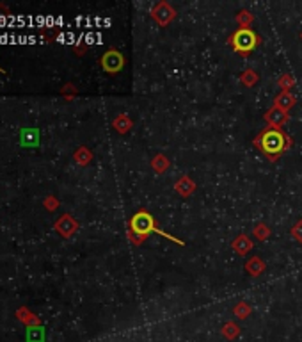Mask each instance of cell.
<instances>
[{
	"label": "cell",
	"instance_id": "obj_1",
	"mask_svg": "<svg viewBox=\"0 0 302 342\" xmlns=\"http://www.w3.org/2000/svg\"><path fill=\"white\" fill-rule=\"evenodd\" d=\"M132 228H134V232H137L139 235H148L149 232H158V233H162L164 237H167V239H172L171 235H167L165 232H162V230L157 228L153 218H151L148 212H137V214L134 216V219H132ZM172 241L178 243V244H182L178 239H172Z\"/></svg>",
	"mask_w": 302,
	"mask_h": 342
},
{
	"label": "cell",
	"instance_id": "obj_2",
	"mask_svg": "<svg viewBox=\"0 0 302 342\" xmlns=\"http://www.w3.org/2000/svg\"><path fill=\"white\" fill-rule=\"evenodd\" d=\"M260 143H261L263 152L268 153V155H278V153H281L283 148H285V138H283V134L278 130L265 132Z\"/></svg>",
	"mask_w": 302,
	"mask_h": 342
},
{
	"label": "cell",
	"instance_id": "obj_3",
	"mask_svg": "<svg viewBox=\"0 0 302 342\" xmlns=\"http://www.w3.org/2000/svg\"><path fill=\"white\" fill-rule=\"evenodd\" d=\"M231 43L236 52L240 54L251 52V50L256 46V34H254L253 31H249V29H240V31L235 32Z\"/></svg>",
	"mask_w": 302,
	"mask_h": 342
}]
</instances>
